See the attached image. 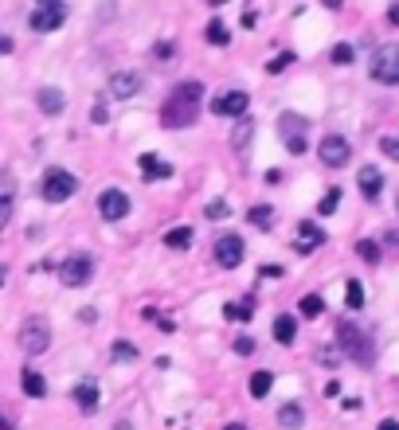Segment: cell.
<instances>
[{
    "label": "cell",
    "mask_w": 399,
    "mask_h": 430,
    "mask_svg": "<svg viewBox=\"0 0 399 430\" xmlns=\"http://www.w3.org/2000/svg\"><path fill=\"white\" fill-rule=\"evenodd\" d=\"M297 309L306 313V317H321V313H325V301H321V297H317V294H306V297H302V305H297Z\"/></svg>",
    "instance_id": "f546056e"
},
{
    "label": "cell",
    "mask_w": 399,
    "mask_h": 430,
    "mask_svg": "<svg viewBox=\"0 0 399 430\" xmlns=\"http://www.w3.org/2000/svg\"><path fill=\"white\" fill-rule=\"evenodd\" d=\"M192 227H172V231H165V246L169 251H188L192 246Z\"/></svg>",
    "instance_id": "44dd1931"
},
{
    "label": "cell",
    "mask_w": 399,
    "mask_h": 430,
    "mask_svg": "<svg viewBox=\"0 0 399 430\" xmlns=\"http://www.w3.org/2000/svg\"><path fill=\"white\" fill-rule=\"evenodd\" d=\"M270 383H274V376H270V371H255V376L246 380V388H251V395H255V399H263L266 391H270Z\"/></svg>",
    "instance_id": "d4e9b609"
},
{
    "label": "cell",
    "mask_w": 399,
    "mask_h": 430,
    "mask_svg": "<svg viewBox=\"0 0 399 430\" xmlns=\"http://www.w3.org/2000/svg\"><path fill=\"white\" fill-rule=\"evenodd\" d=\"M223 430H246V426H243V422H231V426H223Z\"/></svg>",
    "instance_id": "f6af8a7d"
},
{
    "label": "cell",
    "mask_w": 399,
    "mask_h": 430,
    "mask_svg": "<svg viewBox=\"0 0 399 430\" xmlns=\"http://www.w3.org/2000/svg\"><path fill=\"white\" fill-rule=\"evenodd\" d=\"M204 215H208V220H227V215H231L227 200H212V203L204 208Z\"/></svg>",
    "instance_id": "d6a6232c"
},
{
    "label": "cell",
    "mask_w": 399,
    "mask_h": 430,
    "mask_svg": "<svg viewBox=\"0 0 399 430\" xmlns=\"http://www.w3.org/2000/svg\"><path fill=\"white\" fill-rule=\"evenodd\" d=\"M368 75L383 86H399V43H383L372 51V63H368Z\"/></svg>",
    "instance_id": "7a4b0ae2"
},
{
    "label": "cell",
    "mask_w": 399,
    "mask_h": 430,
    "mask_svg": "<svg viewBox=\"0 0 399 430\" xmlns=\"http://www.w3.org/2000/svg\"><path fill=\"white\" fill-rule=\"evenodd\" d=\"M114 430H129V422H118V426H114Z\"/></svg>",
    "instance_id": "7dc6e473"
},
{
    "label": "cell",
    "mask_w": 399,
    "mask_h": 430,
    "mask_svg": "<svg viewBox=\"0 0 399 430\" xmlns=\"http://www.w3.org/2000/svg\"><path fill=\"white\" fill-rule=\"evenodd\" d=\"M235 352L239 356H251V352H255V337H239L235 340Z\"/></svg>",
    "instance_id": "f35d334b"
},
{
    "label": "cell",
    "mask_w": 399,
    "mask_h": 430,
    "mask_svg": "<svg viewBox=\"0 0 399 430\" xmlns=\"http://www.w3.org/2000/svg\"><path fill=\"white\" fill-rule=\"evenodd\" d=\"M200 94H204V86L200 83H180L177 90L169 94V102H165L161 110V121L169 129H184L196 121V110H200Z\"/></svg>",
    "instance_id": "6da1fadb"
},
{
    "label": "cell",
    "mask_w": 399,
    "mask_h": 430,
    "mask_svg": "<svg viewBox=\"0 0 399 430\" xmlns=\"http://www.w3.org/2000/svg\"><path fill=\"white\" fill-rule=\"evenodd\" d=\"M137 165H141V177L145 180H169L172 177V165H169V160H161V157H157V153H145V157H137Z\"/></svg>",
    "instance_id": "2e32d148"
},
{
    "label": "cell",
    "mask_w": 399,
    "mask_h": 430,
    "mask_svg": "<svg viewBox=\"0 0 399 430\" xmlns=\"http://www.w3.org/2000/svg\"><path fill=\"white\" fill-rule=\"evenodd\" d=\"M345 301H348V309H360V305H364V289H360V282H348Z\"/></svg>",
    "instance_id": "1f68e13d"
},
{
    "label": "cell",
    "mask_w": 399,
    "mask_h": 430,
    "mask_svg": "<svg viewBox=\"0 0 399 430\" xmlns=\"http://www.w3.org/2000/svg\"><path fill=\"white\" fill-rule=\"evenodd\" d=\"M251 121H239L235 126V133H231V145H235V149H246V141H251Z\"/></svg>",
    "instance_id": "4dcf8cb0"
},
{
    "label": "cell",
    "mask_w": 399,
    "mask_h": 430,
    "mask_svg": "<svg viewBox=\"0 0 399 430\" xmlns=\"http://www.w3.org/2000/svg\"><path fill=\"white\" fill-rule=\"evenodd\" d=\"M20 380H24V395H32V399H43V395H47V383H43V376H40V371H32V368H28L24 376H20Z\"/></svg>",
    "instance_id": "603a6c76"
},
{
    "label": "cell",
    "mask_w": 399,
    "mask_h": 430,
    "mask_svg": "<svg viewBox=\"0 0 399 430\" xmlns=\"http://www.w3.org/2000/svg\"><path fill=\"white\" fill-rule=\"evenodd\" d=\"M98 211H102V220H110V223L126 220L129 215V196L121 192V188H106L102 200H98Z\"/></svg>",
    "instance_id": "30bf717a"
},
{
    "label": "cell",
    "mask_w": 399,
    "mask_h": 430,
    "mask_svg": "<svg viewBox=\"0 0 399 430\" xmlns=\"http://www.w3.org/2000/svg\"><path fill=\"white\" fill-rule=\"evenodd\" d=\"M223 313H227V321H251L255 301H227V305H223Z\"/></svg>",
    "instance_id": "484cf974"
},
{
    "label": "cell",
    "mask_w": 399,
    "mask_h": 430,
    "mask_svg": "<svg viewBox=\"0 0 399 430\" xmlns=\"http://www.w3.org/2000/svg\"><path fill=\"white\" fill-rule=\"evenodd\" d=\"M75 403H78V411L83 414H94L98 411V403H102V391H98V383L94 380H83L75 388Z\"/></svg>",
    "instance_id": "5bb4252c"
},
{
    "label": "cell",
    "mask_w": 399,
    "mask_h": 430,
    "mask_svg": "<svg viewBox=\"0 0 399 430\" xmlns=\"http://www.w3.org/2000/svg\"><path fill=\"white\" fill-rule=\"evenodd\" d=\"M333 63H337V67L352 63V47H348V43H337V47H333Z\"/></svg>",
    "instance_id": "d590c367"
},
{
    "label": "cell",
    "mask_w": 399,
    "mask_h": 430,
    "mask_svg": "<svg viewBox=\"0 0 399 430\" xmlns=\"http://www.w3.org/2000/svg\"><path fill=\"white\" fill-rule=\"evenodd\" d=\"M278 129H282V137H286V149H290V153H306V137H302V129H306V118H297V114H282V118H278Z\"/></svg>",
    "instance_id": "7c38bea8"
},
{
    "label": "cell",
    "mask_w": 399,
    "mask_h": 430,
    "mask_svg": "<svg viewBox=\"0 0 399 430\" xmlns=\"http://www.w3.org/2000/svg\"><path fill=\"white\" fill-rule=\"evenodd\" d=\"M380 149H383V157L399 160V137H383V141H380Z\"/></svg>",
    "instance_id": "74e56055"
},
{
    "label": "cell",
    "mask_w": 399,
    "mask_h": 430,
    "mask_svg": "<svg viewBox=\"0 0 399 430\" xmlns=\"http://www.w3.org/2000/svg\"><path fill=\"white\" fill-rule=\"evenodd\" d=\"M90 278H94V258L90 254H71V258L59 266V282L67 289H83Z\"/></svg>",
    "instance_id": "8992f818"
},
{
    "label": "cell",
    "mask_w": 399,
    "mask_h": 430,
    "mask_svg": "<svg viewBox=\"0 0 399 430\" xmlns=\"http://www.w3.org/2000/svg\"><path fill=\"white\" fill-rule=\"evenodd\" d=\"M246 106H251V98L243 90H227L220 98H212V114H220V118H243Z\"/></svg>",
    "instance_id": "8fae6325"
},
{
    "label": "cell",
    "mask_w": 399,
    "mask_h": 430,
    "mask_svg": "<svg viewBox=\"0 0 399 430\" xmlns=\"http://www.w3.org/2000/svg\"><path fill=\"white\" fill-rule=\"evenodd\" d=\"M357 184H360V196H364V200H376V196H380V188H383L380 169H376V165H364V169H360V177H357Z\"/></svg>",
    "instance_id": "e0dca14e"
},
{
    "label": "cell",
    "mask_w": 399,
    "mask_h": 430,
    "mask_svg": "<svg viewBox=\"0 0 399 430\" xmlns=\"http://www.w3.org/2000/svg\"><path fill=\"white\" fill-rule=\"evenodd\" d=\"M40 192H43V200H47V203H63V200H71V196L78 192V180L71 177L67 169H47V172H43Z\"/></svg>",
    "instance_id": "3957f363"
},
{
    "label": "cell",
    "mask_w": 399,
    "mask_h": 430,
    "mask_svg": "<svg viewBox=\"0 0 399 430\" xmlns=\"http://www.w3.org/2000/svg\"><path fill=\"white\" fill-rule=\"evenodd\" d=\"M63 20H67L63 4H35L28 24H32V32H55V28H63Z\"/></svg>",
    "instance_id": "ba28073f"
},
{
    "label": "cell",
    "mask_w": 399,
    "mask_h": 430,
    "mask_svg": "<svg viewBox=\"0 0 399 430\" xmlns=\"http://www.w3.org/2000/svg\"><path fill=\"white\" fill-rule=\"evenodd\" d=\"M294 337H297L294 317H286V313H282V317L274 321V340H278V345H294Z\"/></svg>",
    "instance_id": "7402d4cb"
},
{
    "label": "cell",
    "mask_w": 399,
    "mask_h": 430,
    "mask_svg": "<svg viewBox=\"0 0 399 430\" xmlns=\"http://www.w3.org/2000/svg\"><path fill=\"white\" fill-rule=\"evenodd\" d=\"M12 203H16V180H12V172H4L0 177V223L12 220Z\"/></svg>",
    "instance_id": "ac0fdd59"
},
{
    "label": "cell",
    "mask_w": 399,
    "mask_h": 430,
    "mask_svg": "<svg viewBox=\"0 0 399 430\" xmlns=\"http://www.w3.org/2000/svg\"><path fill=\"white\" fill-rule=\"evenodd\" d=\"M290 63H294V55H290V51H286V55H274V59L266 63V71H270V75H282V71H286Z\"/></svg>",
    "instance_id": "e575fe53"
},
{
    "label": "cell",
    "mask_w": 399,
    "mask_h": 430,
    "mask_svg": "<svg viewBox=\"0 0 399 430\" xmlns=\"http://www.w3.org/2000/svg\"><path fill=\"white\" fill-rule=\"evenodd\" d=\"M246 220H251V223H255V227H270V220H274V208H270V203H255V208H251V211H246Z\"/></svg>",
    "instance_id": "cb8c5ba5"
},
{
    "label": "cell",
    "mask_w": 399,
    "mask_h": 430,
    "mask_svg": "<svg viewBox=\"0 0 399 430\" xmlns=\"http://www.w3.org/2000/svg\"><path fill=\"white\" fill-rule=\"evenodd\" d=\"M212 254H215V262H220L223 270H235L239 262H243V239L239 235H220L215 246H212Z\"/></svg>",
    "instance_id": "9c48e42d"
},
{
    "label": "cell",
    "mask_w": 399,
    "mask_h": 430,
    "mask_svg": "<svg viewBox=\"0 0 399 430\" xmlns=\"http://www.w3.org/2000/svg\"><path fill=\"white\" fill-rule=\"evenodd\" d=\"M90 118H94V121H106V118H110V114H106V102H98V106H94Z\"/></svg>",
    "instance_id": "60d3db41"
},
{
    "label": "cell",
    "mask_w": 399,
    "mask_h": 430,
    "mask_svg": "<svg viewBox=\"0 0 399 430\" xmlns=\"http://www.w3.org/2000/svg\"><path fill=\"white\" fill-rule=\"evenodd\" d=\"M20 348H24L28 356H40L52 348V329H47V321L43 317H28L24 325H20Z\"/></svg>",
    "instance_id": "5b68a950"
},
{
    "label": "cell",
    "mask_w": 399,
    "mask_h": 430,
    "mask_svg": "<svg viewBox=\"0 0 399 430\" xmlns=\"http://www.w3.org/2000/svg\"><path fill=\"white\" fill-rule=\"evenodd\" d=\"M317 360H321V364H329V368H333V364H340V360H345V352H337V348H321V352H317Z\"/></svg>",
    "instance_id": "8d00e7d4"
},
{
    "label": "cell",
    "mask_w": 399,
    "mask_h": 430,
    "mask_svg": "<svg viewBox=\"0 0 399 430\" xmlns=\"http://www.w3.org/2000/svg\"><path fill=\"white\" fill-rule=\"evenodd\" d=\"M317 157H321L329 169H340V165L352 157V145H348L340 133H325V137H321V145H317Z\"/></svg>",
    "instance_id": "52a82bcc"
},
{
    "label": "cell",
    "mask_w": 399,
    "mask_h": 430,
    "mask_svg": "<svg viewBox=\"0 0 399 430\" xmlns=\"http://www.w3.org/2000/svg\"><path fill=\"white\" fill-rule=\"evenodd\" d=\"M114 360H133V356H137V348L133 345H129V340H114Z\"/></svg>",
    "instance_id": "836d02e7"
},
{
    "label": "cell",
    "mask_w": 399,
    "mask_h": 430,
    "mask_svg": "<svg viewBox=\"0 0 399 430\" xmlns=\"http://www.w3.org/2000/svg\"><path fill=\"white\" fill-rule=\"evenodd\" d=\"M388 20L399 28V0H391V8H388Z\"/></svg>",
    "instance_id": "b9f144b4"
},
{
    "label": "cell",
    "mask_w": 399,
    "mask_h": 430,
    "mask_svg": "<svg viewBox=\"0 0 399 430\" xmlns=\"http://www.w3.org/2000/svg\"><path fill=\"white\" fill-rule=\"evenodd\" d=\"M208 43H215V47H227V43H231L227 28H223L220 20H212V24H208Z\"/></svg>",
    "instance_id": "83f0119b"
},
{
    "label": "cell",
    "mask_w": 399,
    "mask_h": 430,
    "mask_svg": "<svg viewBox=\"0 0 399 430\" xmlns=\"http://www.w3.org/2000/svg\"><path fill=\"white\" fill-rule=\"evenodd\" d=\"M340 188H329V192L321 196V203H317V215H333V211H337V203H340Z\"/></svg>",
    "instance_id": "4316f807"
},
{
    "label": "cell",
    "mask_w": 399,
    "mask_h": 430,
    "mask_svg": "<svg viewBox=\"0 0 399 430\" xmlns=\"http://www.w3.org/2000/svg\"><path fill=\"white\" fill-rule=\"evenodd\" d=\"M357 254L368 262V266H376V262H380V246H376L372 239H360V243H357Z\"/></svg>",
    "instance_id": "f1b7e54d"
},
{
    "label": "cell",
    "mask_w": 399,
    "mask_h": 430,
    "mask_svg": "<svg viewBox=\"0 0 399 430\" xmlns=\"http://www.w3.org/2000/svg\"><path fill=\"white\" fill-rule=\"evenodd\" d=\"M35 4H63V0H35Z\"/></svg>",
    "instance_id": "bcb514c9"
},
{
    "label": "cell",
    "mask_w": 399,
    "mask_h": 430,
    "mask_svg": "<svg viewBox=\"0 0 399 430\" xmlns=\"http://www.w3.org/2000/svg\"><path fill=\"white\" fill-rule=\"evenodd\" d=\"M35 102H40L43 114H63V106H67V94L55 90V86H43V90L35 94Z\"/></svg>",
    "instance_id": "d6986e66"
},
{
    "label": "cell",
    "mask_w": 399,
    "mask_h": 430,
    "mask_svg": "<svg viewBox=\"0 0 399 430\" xmlns=\"http://www.w3.org/2000/svg\"><path fill=\"white\" fill-rule=\"evenodd\" d=\"M302 422H306V411H302V407L297 403H282V411H278V426L282 430H297Z\"/></svg>",
    "instance_id": "ffe728a7"
},
{
    "label": "cell",
    "mask_w": 399,
    "mask_h": 430,
    "mask_svg": "<svg viewBox=\"0 0 399 430\" xmlns=\"http://www.w3.org/2000/svg\"><path fill=\"white\" fill-rule=\"evenodd\" d=\"M325 8H340V4H345V0H321Z\"/></svg>",
    "instance_id": "ee69618b"
},
{
    "label": "cell",
    "mask_w": 399,
    "mask_h": 430,
    "mask_svg": "<svg viewBox=\"0 0 399 430\" xmlns=\"http://www.w3.org/2000/svg\"><path fill=\"white\" fill-rule=\"evenodd\" d=\"M337 337H340V345H345V348H340L345 356H352L357 364H372V340H368L364 333L352 325V321H340V325H337Z\"/></svg>",
    "instance_id": "277c9868"
},
{
    "label": "cell",
    "mask_w": 399,
    "mask_h": 430,
    "mask_svg": "<svg viewBox=\"0 0 399 430\" xmlns=\"http://www.w3.org/2000/svg\"><path fill=\"white\" fill-rule=\"evenodd\" d=\"M325 243V231L317 223H297V254H314Z\"/></svg>",
    "instance_id": "9a60e30c"
},
{
    "label": "cell",
    "mask_w": 399,
    "mask_h": 430,
    "mask_svg": "<svg viewBox=\"0 0 399 430\" xmlns=\"http://www.w3.org/2000/svg\"><path fill=\"white\" fill-rule=\"evenodd\" d=\"M380 430H399V422H395V419H383V422H380Z\"/></svg>",
    "instance_id": "7bdbcfd3"
},
{
    "label": "cell",
    "mask_w": 399,
    "mask_h": 430,
    "mask_svg": "<svg viewBox=\"0 0 399 430\" xmlns=\"http://www.w3.org/2000/svg\"><path fill=\"white\" fill-rule=\"evenodd\" d=\"M141 90V75H133V71H118V75H110V98H133V94Z\"/></svg>",
    "instance_id": "4fadbf2b"
},
{
    "label": "cell",
    "mask_w": 399,
    "mask_h": 430,
    "mask_svg": "<svg viewBox=\"0 0 399 430\" xmlns=\"http://www.w3.org/2000/svg\"><path fill=\"white\" fill-rule=\"evenodd\" d=\"M212 4H223V0H212Z\"/></svg>",
    "instance_id": "c3c4849f"
},
{
    "label": "cell",
    "mask_w": 399,
    "mask_h": 430,
    "mask_svg": "<svg viewBox=\"0 0 399 430\" xmlns=\"http://www.w3.org/2000/svg\"><path fill=\"white\" fill-rule=\"evenodd\" d=\"M78 321H83V325H94V321H98V309H90V305H86V309L78 313Z\"/></svg>",
    "instance_id": "ab89813d"
}]
</instances>
